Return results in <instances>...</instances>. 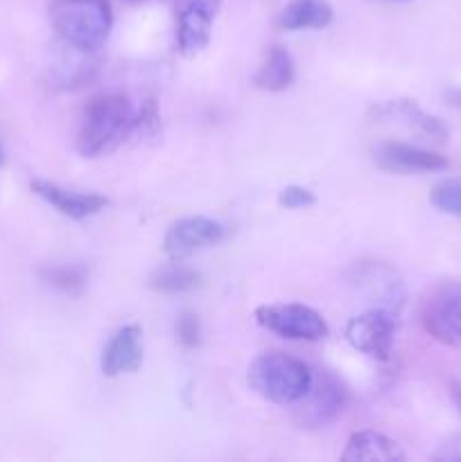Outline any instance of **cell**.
I'll list each match as a JSON object with an SVG mask.
<instances>
[{"label": "cell", "instance_id": "obj_6", "mask_svg": "<svg viewBox=\"0 0 461 462\" xmlns=\"http://www.w3.org/2000/svg\"><path fill=\"white\" fill-rule=\"evenodd\" d=\"M398 314L396 311L371 307L364 314L355 316L346 325V341L362 355L375 361H389L396 341Z\"/></svg>", "mask_w": 461, "mask_h": 462}, {"label": "cell", "instance_id": "obj_21", "mask_svg": "<svg viewBox=\"0 0 461 462\" xmlns=\"http://www.w3.org/2000/svg\"><path fill=\"white\" fill-rule=\"evenodd\" d=\"M176 338L183 347L193 350L202 343V325H199V319L193 314V311H183V314L176 319Z\"/></svg>", "mask_w": 461, "mask_h": 462}, {"label": "cell", "instance_id": "obj_13", "mask_svg": "<svg viewBox=\"0 0 461 462\" xmlns=\"http://www.w3.org/2000/svg\"><path fill=\"white\" fill-rule=\"evenodd\" d=\"M143 365V332L138 325H125L118 329L102 352V373L107 377L131 374Z\"/></svg>", "mask_w": 461, "mask_h": 462}, {"label": "cell", "instance_id": "obj_12", "mask_svg": "<svg viewBox=\"0 0 461 462\" xmlns=\"http://www.w3.org/2000/svg\"><path fill=\"white\" fill-rule=\"evenodd\" d=\"M353 282L371 302H378V307H382V310L396 311L398 314L402 300H405V289H402V282L396 275V271L389 269L387 264H380V262L355 266Z\"/></svg>", "mask_w": 461, "mask_h": 462}, {"label": "cell", "instance_id": "obj_11", "mask_svg": "<svg viewBox=\"0 0 461 462\" xmlns=\"http://www.w3.org/2000/svg\"><path fill=\"white\" fill-rule=\"evenodd\" d=\"M32 192L43 199L45 203H50L57 212H61L63 217L75 221H84L89 217L99 215L108 206V199L102 194L77 192V189L61 188V185L41 179L32 180Z\"/></svg>", "mask_w": 461, "mask_h": 462}, {"label": "cell", "instance_id": "obj_26", "mask_svg": "<svg viewBox=\"0 0 461 462\" xmlns=\"http://www.w3.org/2000/svg\"><path fill=\"white\" fill-rule=\"evenodd\" d=\"M0 165H3V149H0Z\"/></svg>", "mask_w": 461, "mask_h": 462}, {"label": "cell", "instance_id": "obj_22", "mask_svg": "<svg viewBox=\"0 0 461 462\" xmlns=\"http://www.w3.org/2000/svg\"><path fill=\"white\" fill-rule=\"evenodd\" d=\"M278 203L287 210H301V208H310L316 203V197L312 189L303 188V185H287L280 189Z\"/></svg>", "mask_w": 461, "mask_h": 462}, {"label": "cell", "instance_id": "obj_16", "mask_svg": "<svg viewBox=\"0 0 461 462\" xmlns=\"http://www.w3.org/2000/svg\"><path fill=\"white\" fill-rule=\"evenodd\" d=\"M333 5L328 0H289L280 12L278 25L287 32L324 30L333 23Z\"/></svg>", "mask_w": 461, "mask_h": 462}, {"label": "cell", "instance_id": "obj_14", "mask_svg": "<svg viewBox=\"0 0 461 462\" xmlns=\"http://www.w3.org/2000/svg\"><path fill=\"white\" fill-rule=\"evenodd\" d=\"M373 116L378 117V120L400 122L407 129L416 131L419 135L434 140V143H446L447 135H450L447 126L443 125L438 117L425 113L423 108L416 102H411V99H389V102L378 104V106L373 108Z\"/></svg>", "mask_w": 461, "mask_h": 462}, {"label": "cell", "instance_id": "obj_19", "mask_svg": "<svg viewBox=\"0 0 461 462\" xmlns=\"http://www.w3.org/2000/svg\"><path fill=\"white\" fill-rule=\"evenodd\" d=\"M429 201L438 212L461 219V176L438 180L429 192Z\"/></svg>", "mask_w": 461, "mask_h": 462}, {"label": "cell", "instance_id": "obj_25", "mask_svg": "<svg viewBox=\"0 0 461 462\" xmlns=\"http://www.w3.org/2000/svg\"><path fill=\"white\" fill-rule=\"evenodd\" d=\"M450 397H452V402H455L456 411H459V413H461V382L452 383V386H450Z\"/></svg>", "mask_w": 461, "mask_h": 462}, {"label": "cell", "instance_id": "obj_3", "mask_svg": "<svg viewBox=\"0 0 461 462\" xmlns=\"http://www.w3.org/2000/svg\"><path fill=\"white\" fill-rule=\"evenodd\" d=\"M312 370L301 359L283 352H265L249 365L247 379L253 391L271 404H298L312 386Z\"/></svg>", "mask_w": 461, "mask_h": 462}, {"label": "cell", "instance_id": "obj_24", "mask_svg": "<svg viewBox=\"0 0 461 462\" xmlns=\"http://www.w3.org/2000/svg\"><path fill=\"white\" fill-rule=\"evenodd\" d=\"M443 99H446L450 106L459 108V111H461V88H456V86H452V88H446V90H443Z\"/></svg>", "mask_w": 461, "mask_h": 462}, {"label": "cell", "instance_id": "obj_8", "mask_svg": "<svg viewBox=\"0 0 461 462\" xmlns=\"http://www.w3.org/2000/svg\"><path fill=\"white\" fill-rule=\"evenodd\" d=\"M346 406V388L334 374L321 373L312 377L310 391L298 402V422L307 429H319L334 422Z\"/></svg>", "mask_w": 461, "mask_h": 462}, {"label": "cell", "instance_id": "obj_18", "mask_svg": "<svg viewBox=\"0 0 461 462\" xmlns=\"http://www.w3.org/2000/svg\"><path fill=\"white\" fill-rule=\"evenodd\" d=\"M199 282H202V275L183 264L161 266V269L152 275V287L161 293H170V296L193 291V289L199 287Z\"/></svg>", "mask_w": 461, "mask_h": 462}, {"label": "cell", "instance_id": "obj_2", "mask_svg": "<svg viewBox=\"0 0 461 462\" xmlns=\"http://www.w3.org/2000/svg\"><path fill=\"white\" fill-rule=\"evenodd\" d=\"M50 21L68 48L93 54L111 34L113 9L108 0H54Z\"/></svg>", "mask_w": 461, "mask_h": 462}, {"label": "cell", "instance_id": "obj_7", "mask_svg": "<svg viewBox=\"0 0 461 462\" xmlns=\"http://www.w3.org/2000/svg\"><path fill=\"white\" fill-rule=\"evenodd\" d=\"M220 9L221 0H176V48L183 57L208 48Z\"/></svg>", "mask_w": 461, "mask_h": 462}, {"label": "cell", "instance_id": "obj_15", "mask_svg": "<svg viewBox=\"0 0 461 462\" xmlns=\"http://www.w3.org/2000/svg\"><path fill=\"white\" fill-rule=\"evenodd\" d=\"M405 458V451L396 440L371 429L351 433L342 451L343 462H402Z\"/></svg>", "mask_w": 461, "mask_h": 462}, {"label": "cell", "instance_id": "obj_1", "mask_svg": "<svg viewBox=\"0 0 461 462\" xmlns=\"http://www.w3.org/2000/svg\"><path fill=\"white\" fill-rule=\"evenodd\" d=\"M158 126V113L152 102L134 106L127 95H99L89 104L77 135L81 156L98 158L120 147L129 135L152 134Z\"/></svg>", "mask_w": 461, "mask_h": 462}, {"label": "cell", "instance_id": "obj_9", "mask_svg": "<svg viewBox=\"0 0 461 462\" xmlns=\"http://www.w3.org/2000/svg\"><path fill=\"white\" fill-rule=\"evenodd\" d=\"M226 237V228L211 217H183L167 228L163 248L170 257L181 260L202 248L215 246Z\"/></svg>", "mask_w": 461, "mask_h": 462}, {"label": "cell", "instance_id": "obj_27", "mask_svg": "<svg viewBox=\"0 0 461 462\" xmlns=\"http://www.w3.org/2000/svg\"><path fill=\"white\" fill-rule=\"evenodd\" d=\"M131 3H145V0H131Z\"/></svg>", "mask_w": 461, "mask_h": 462}, {"label": "cell", "instance_id": "obj_17", "mask_svg": "<svg viewBox=\"0 0 461 462\" xmlns=\"http://www.w3.org/2000/svg\"><path fill=\"white\" fill-rule=\"evenodd\" d=\"M294 75H296V70H294L292 54L285 48H280V45H274L269 54H267L262 68L258 70L256 84L262 90H269V93H280V90L292 86Z\"/></svg>", "mask_w": 461, "mask_h": 462}, {"label": "cell", "instance_id": "obj_23", "mask_svg": "<svg viewBox=\"0 0 461 462\" xmlns=\"http://www.w3.org/2000/svg\"><path fill=\"white\" fill-rule=\"evenodd\" d=\"M434 460L441 462H461V433H452L434 451Z\"/></svg>", "mask_w": 461, "mask_h": 462}, {"label": "cell", "instance_id": "obj_4", "mask_svg": "<svg viewBox=\"0 0 461 462\" xmlns=\"http://www.w3.org/2000/svg\"><path fill=\"white\" fill-rule=\"evenodd\" d=\"M256 320L260 328L287 338V341H324L330 334L324 316L301 302H280V305H262L256 310Z\"/></svg>", "mask_w": 461, "mask_h": 462}, {"label": "cell", "instance_id": "obj_20", "mask_svg": "<svg viewBox=\"0 0 461 462\" xmlns=\"http://www.w3.org/2000/svg\"><path fill=\"white\" fill-rule=\"evenodd\" d=\"M43 275L48 280V284H52L54 289L66 293H80L86 287V280H89V271L81 264L52 266Z\"/></svg>", "mask_w": 461, "mask_h": 462}, {"label": "cell", "instance_id": "obj_5", "mask_svg": "<svg viewBox=\"0 0 461 462\" xmlns=\"http://www.w3.org/2000/svg\"><path fill=\"white\" fill-rule=\"evenodd\" d=\"M423 329L437 343L461 347V282H441L429 291L420 310Z\"/></svg>", "mask_w": 461, "mask_h": 462}, {"label": "cell", "instance_id": "obj_10", "mask_svg": "<svg viewBox=\"0 0 461 462\" xmlns=\"http://www.w3.org/2000/svg\"><path fill=\"white\" fill-rule=\"evenodd\" d=\"M373 161L380 170L393 171V174H428V171H443L450 167V161L443 153L429 152L416 144L396 143V140L378 144L373 149Z\"/></svg>", "mask_w": 461, "mask_h": 462}]
</instances>
